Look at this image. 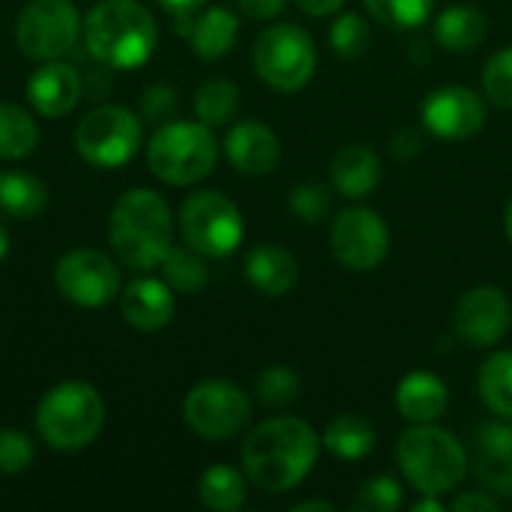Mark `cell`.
<instances>
[{
  "label": "cell",
  "instance_id": "obj_2",
  "mask_svg": "<svg viewBox=\"0 0 512 512\" xmlns=\"http://www.w3.org/2000/svg\"><path fill=\"white\" fill-rule=\"evenodd\" d=\"M108 243L120 264L153 270L174 246V219L168 201L153 189H129L111 210Z\"/></svg>",
  "mask_w": 512,
  "mask_h": 512
},
{
  "label": "cell",
  "instance_id": "obj_11",
  "mask_svg": "<svg viewBox=\"0 0 512 512\" xmlns=\"http://www.w3.org/2000/svg\"><path fill=\"white\" fill-rule=\"evenodd\" d=\"M81 36V18L72 0H33L15 21V42L30 60H57Z\"/></svg>",
  "mask_w": 512,
  "mask_h": 512
},
{
  "label": "cell",
  "instance_id": "obj_39",
  "mask_svg": "<svg viewBox=\"0 0 512 512\" xmlns=\"http://www.w3.org/2000/svg\"><path fill=\"white\" fill-rule=\"evenodd\" d=\"M177 105H180V96L171 84H153L141 96V114L153 123H168L177 114Z\"/></svg>",
  "mask_w": 512,
  "mask_h": 512
},
{
  "label": "cell",
  "instance_id": "obj_12",
  "mask_svg": "<svg viewBox=\"0 0 512 512\" xmlns=\"http://www.w3.org/2000/svg\"><path fill=\"white\" fill-rule=\"evenodd\" d=\"M57 291L84 309H99L111 303L120 291V273L117 264L96 249H75L66 252L54 267Z\"/></svg>",
  "mask_w": 512,
  "mask_h": 512
},
{
  "label": "cell",
  "instance_id": "obj_46",
  "mask_svg": "<svg viewBox=\"0 0 512 512\" xmlns=\"http://www.w3.org/2000/svg\"><path fill=\"white\" fill-rule=\"evenodd\" d=\"M414 512H444V504L438 501V495H423V498L414 504Z\"/></svg>",
  "mask_w": 512,
  "mask_h": 512
},
{
  "label": "cell",
  "instance_id": "obj_43",
  "mask_svg": "<svg viewBox=\"0 0 512 512\" xmlns=\"http://www.w3.org/2000/svg\"><path fill=\"white\" fill-rule=\"evenodd\" d=\"M342 3L345 0H297V6L306 12V15H333V12H339L342 9Z\"/></svg>",
  "mask_w": 512,
  "mask_h": 512
},
{
  "label": "cell",
  "instance_id": "obj_27",
  "mask_svg": "<svg viewBox=\"0 0 512 512\" xmlns=\"http://www.w3.org/2000/svg\"><path fill=\"white\" fill-rule=\"evenodd\" d=\"M198 498L207 510L234 512L246 504V480L231 465H213L201 474Z\"/></svg>",
  "mask_w": 512,
  "mask_h": 512
},
{
  "label": "cell",
  "instance_id": "obj_25",
  "mask_svg": "<svg viewBox=\"0 0 512 512\" xmlns=\"http://www.w3.org/2000/svg\"><path fill=\"white\" fill-rule=\"evenodd\" d=\"M336 459L345 462H360L375 450V429L366 417L360 414H339L336 420H330V426L324 429V441H321Z\"/></svg>",
  "mask_w": 512,
  "mask_h": 512
},
{
  "label": "cell",
  "instance_id": "obj_17",
  "mask_svg": "<svg viewBox=\"0 0 512 512\" xmlns=\"http://www.w3.org/2000/svg\"><path fill=\"white\" fill-rule=\"evenodd\" d=\"M279 153L282 147H279L276 132L261 120H243L234 129H228L225 156L246 177L270 174L279 165Z\"/></svg>",
  "mask_w": 512,
  "mask_h": 512
},
{
  "label": "cell",
  "instance_id": "obj_42",
  "mask_svg": "<svg viewBox=\"0 0 512 512\" xmlns=\"http://www.w3.org/2000/svg\"><path fill=\"white\" fill-rule=\"evenodd\" d=\"M237 6L249 15V18H276L285 9V0H237Z\"/></svg>",
  "mask_w": 512,
  "mask_h": 512
},
{
  "label": "cell",
  "instance_id": "obj_20",
  "mask_svg": "<svg viewBox=\"0 0 512 512\" xmlns=\"http://www.w3.org/2000/svg\"><path fill=\"white\" fill-rule=\"evenodd\" d=\"M477 477L495 495L512 498V426L492 423L477 435Z\"/></svg>",
  "mask_w": 512,
  "mask_h": 512
},
{
  "label": "cell",
  "instance_id": "obj_22",
  "mask_svg": "<svg viewBox=\"0 0 512 512\" xmlns=\"http://www.w3.org/2000/svg\"><path fill=\"white\" fill-rule=\"evenodd\" d=\"M330 177H333L336 192H342L348 198H363V195L375 192L381 183V159L366 144L342 147L330 165Z\"/></svg>",
  "mask_w": 512,
  "mask_h": 512
},
{
  "label": "cell",
  "instance_id": "obj_36",
  "mask_svg": "<svg viewBox=\"0 0 512 512\" xmlns=\"http://www.w3.org/2000/svg\"><path fill=\"white\" fill-rule=\"evenodd\" d=\"M483 90L492 105L512 108V45L501 48L495 57H489L483 69Z\"/></svg>",
  "mask_w": 512,
  "mask_h": 512
},
{
  "label": "cell",
  "instance_id": "obj_1",
  "mask_svg": "<svg viewBox=\"0 0 512 512\" xmlns=\"http://www.w3.org/2000/svg\"><path fill=\"white\" fill-rule=\"evenodd\" d=\"M321 438L297 417H276L255 426L243 444V471L267 495L297 489L318 462Z\"/></svg>",
  "mask_w": 512,
  "mask_h": 512
},
{
  "label": "cell",
  "instance_id": "obj_33",
  "mask_svg": "<svg viewBox=\"0 0 512 512\" xmlns=\"http://www.w3.org/2000/svg\"><path fill=\"white\" fill-rule=\"evenodd\" d=\"M303 390V381L294 369L288 366H267L258 381H255V393L264 405L279 408V405H291Z\"/></svg>",
  "mask_w": 512,
  "mask_h": 512
},
{
  "label": "cell",
  "instance_id": "obj_41",
  "mask_svg": "<svg viewBox=\"0 0 512 512\" xmlns=\"http://www.w3.org/2000/svg\"><path fill=\"white\" fill-rule=\"evenodd\" d=\"M456 512H498L501 504L489 495V492H468V495H459L453 498L450 504Z\"/></svg>",
  "mask_w": 512,
  "mask_h": 512
},
{
  "label": "cell",
  "instance_id": "obj_5",
  "mask_svg": "<svg viewBox=\"0 0 512 512\" xmlns=\"http://www.w3.org/2000/svg\"><path fill=\"white\" fill-rule=\"evenodd\" d=\"M105 426V402L93 384L63 381L51 387L36 408V429L48 447L75 453L90 447Z\"/></svg>",
  "mask_w": 512,
  "mask_h": 512
},
{
  "label": "cell",
  "instance_id": "obj_32",
  "mask_svg": "<svg viewBox=\"0 0 512 512\" xmlns=\"http://www.w3.org/2000/svg\"><path fill=\"white\" fill-rule=\"evenodd\" d=\"M375 21L393 30H417L432 18L435 0H366Z\"/></svg>",
  "mask_w": 512,
  "mask_h": 512
},
{
  "label": "cell",
  "instance_id": "obj_24",
  "mask_svg": "<svg viewBox=\"0 0 512 512\" xmlns=\"http://www.w3.org/2000/svg\"><path fill=\"white\" fill-rule=\"evenodd\" d=\"M237 30H240L237 15L225 6H213L192 21L189 42L201 60H219L222 54H228L234 48Z\"/></svg>",
  "mask_w": 512,
  "mask_h": 512
},
{
  "label": "cell",
  "instance_id": "obj_48",
  "mask_svg": "<svg viewBox=\"0 0 512 512\" xmlns=\"http://www.w3.org/2000/svg\"><path fill=\"white\" fill-rule=\"evenodd\" d=\"M504 231H507V240L512 243V198L510 204H507V210H504Z\"/></svg>",
  "mask_w": 512,
  "mask_h": 512
},
{
  "label": "cell",
  "instance_id": "obj_7",
  "mask_svg": "<svg viewBox=\"0 0 512 512\" xmlns=\"http://www.w3.org/2000/svg\"><path fill=\"white\" fill-rule=\"evenodd\" d=\"M255 72L264 84L282 93L303 90L315 75V42L297 24H273L255 39Z\"/></svg>",
  "mask_w": 512,
  "mask_h": 512
},
{
  "label": "cell",
  "instance_id": "obj_9",
  "mask_svg": "<svg viewBox=\"0 0 512 512\" xmlns=\"http://www.w3.org/2000/svg\"><path fill=\"white\" fill-rule=\"evenodd\" d=\"M75 147L96 168H120L141 147V120L123 105L90 108L75 129Z\"/></svg>",
  "mask_w": 512,
  "mask_h": 512
},
{
  "label": "cell",
  "instance_id": "obj_16",
  "mask_svg": "<svg viewBox=\"0 0 512 512\" xmlns=\"http://www.w3.org/2000/svg\"><path fill=\"white\" fill-rule=\"evenodd\" d=\"M81 93H84V81L78 69L63 60H45L27 81V99L45 117L69 114L78 105Z\"/></svg>",
  "mask_w": 512,
  "mask_h": 512
},
{
  "label": "cell",
  "instance_id": "obj_28",
  "mask_svg": "<svg viewBox=\"0 0 512 512\" xmlns=\"http://www.w3.org/2000/svg\"><path fill=\"white\" fill-rule=\"evenodd\" d=\"M39 129L33 117L15 105L0 99V159H24L36 150Z\"/></svg>",
  "mask_w": 512,
  "mask_h": 512
},
{
  "label": "cell",
  "instance_id": "obj_10",
  "mask_svg": "<svg viewBox=\"0 0 512 512\" xmlns=\"http://www.w3.org/2000/svg\"><path fill=\"white\" fill-rule=\"evenodd\" d=\"M252 417L249 396L222 378H210L195 384L183 399L186 426L204 441H231L237 438Z\"/></svg>",
  "mask_w": 512,
  "mask_h": 512
},
{
  "label": "cell",
  "instance_id": "obj_3",
  "mask_svg": "<svg viewBox=\"0 0 512 512\" xmlns=\"http://www.w3.org/2000/svg\"><path fill=\"white\" fill-rule=\"evenodd\" d=\"M81 36L93 60L111 69H138L159 45L156 18L138 0H99L87 12Z\"/></svg>",
  "mask_w": 512,
  "mask_h": 512
},
{
  "label": "cell",
  "instance_id": "obj_6",
  "mask_svg": "<svg viewBox=\"0 0 512 512\" xmlns=\"http://www.w3.org/2000/svg\"><path fill=\"white\" fill-rule=\"evenodd\" d=\"M219 159V144L207 123L168 120L147 144L150 171L171 186H192L204 180Z\"/></svg>",
  "mask_w": 512,
  "mask_h": 512
},
{
  "label": "cell",
  "instance_id": "obj_13",
  "mask_svg": "<svg viewBox=\"0 0 512 512\" xmlns=\"http://www.w3.org/2000/svg\"><path fill=\"white\" fill-rule=\"evenodd\" d=\"M330 249L348 270H375L390 252V231L369 207H345L330 231Z\"/></svg>",
  "mask_w": 512,
  "mask_h": 512
},
{
  "label": "cell",
  "instance_id": "obj_31",
  "mask_svg": "<svg viewBox=\"0 0 512 512\" xmlns=\"http://www.w3.org/2000/svg\"><path fill=\"white\" fill-rule=\"evenodd\" d=\"M159 267H162V279L171 285V291L192 294V291H201L204 282H207L204 255L195 252L192 246H183V249L171 246V252L165 255V261Z\"/></svg>",
  "mask_w": 512,
  "mask_h": 512
},
{
  "label": "cell",
  "instance_id": "obj_14",
  "mask_svg": "<svg viewBox=\"0 0 512 512\" xmlns=\"http://www.w3.org/2000/svg\"><path fill=\"white\" fill-rule=\"evenodd\" d=\"M423 126L444 141H468L486 126V102L471 87L447 84L426 99Z\"/></svg>",
  "mask_w": 512,
  "mask_h": 512
},
{
  "label": "cell",
  "instance_id": "obj_19",
  "mask_svg": "<svg viewBox=\"0 0 512 512\" xmlns=\"http://www.w3.org/2000/svg\"><path fill=\"white\" fill-rule=\"evenodd\" d=\"M246 279L267 297H285L300 279V264L285 246L261 243L246 255Z\"/></svg>",
  "mask_w": 512,
  "mask_h": 512
},
{
  "label": "cell",
  "instance_id": "obj_44",
  "mask_svg": "<svg viewBox=\"0 0 512 512\" xmlns=\"http://www.w3.org/2000/svg\"><path fill=\"white\" fill-rule=\"evenodd\" d=\"M174 18H180V15H195L207 0H159Z\"/></svg>",
  "mask_w": 512,
  "mask_h": 512
},
{
  "label": "cell",
  "instance_id": "obj_34",
  "mask_svg": "<svg viewBox=\"0 0 512 512\" xmlns=\"http://www.w3.org/2000/svg\"><path fill=\"white\" fill-rule=\"evenodd\" d=\"M330 45L345 57V60H360L366 54V48L372 45L369 27L357 12H345L336 18L333 30H330Z\"/></svg>",
  "mask_w": 512,
  "mask_h": 512
},
{
  "label": "cell",
  "instance_id": "obj_30",
  "mask_svg": "<svg viewBox=\"0 0 512 512\" xmlns=\"http://www.w3.org/2000/svg\"><path fill=\"white\" fill-rule=\"evenodd\" d=\"M237 108H240V90L225 78H213V81L201 84L195 93V114L207 126L228 123L237 114Z\"/></svg>",
  "mask_w": 512,
  "mask_h": 512
},
{
  "label": "cell",
  "instance_id": "obj_38",
  "mask_svg": "<svg viewBox=\"0 0 512 512\" xmlns=\"http://www.w3.org/2000/svg\"><path fill=\"white\" fill-rule=\"evenodd\" d=\"M288 207H291V213H294L297 219L315 225V222H321V219L327 216V210H330V192H327L324 186H318V183H300V186L291 189Z\"/></svg>",
  "mask_w": 512,
  "mask_h": 512
},
{
  "label": "cell",
  "instance_id": "obj_18",
  "mask_svg": "<svg viewBox=\"0 0 512 512\" xmlns=\"http://www.w3.org/2000/svg\"><path fill=\"white\" fill-rule=\"evenodd\" d=\"M120 312L129 327L141 333H156L174 318V294L165 279H135L120 297Z\"/></svg>",
  "mask_w": 512,
  "mask_h": 512
},
{
  "label": "cell",
  "instance_id": "obj_26",
  "mask_svg": "<svg viewBox=\"0 0 512 512\" xmlns=\"http://www.w3.org/2000/svg\"><path fill=\"white\" fill-rule=\"evenodd\" d=\"M48 207V189L30 171L0 174V210L15 219H33Z\"/></svg>",
  "mask_w": 512,
  "mask_h": 512
},
{
  "label": "cell",
  "instance_id": "obj_8",
  "mask_svg": "<svg viewBox=\"0 0 512 512\" xmlns=\"http://www.w3.org/2000/svg\"><path fill=\"white\" fill-rule=\"evenodd\" d=\"M180 237L207 258H225L243 243V216L222 192H195L180 207Z\"/></svg>",
  "mask_w": 512,
  "mask_h": 512
},
{
  "label": "cell",
  "instance_id": "obj_37",
  "mask_svg": "<svg viewBox=\"0 0 512 512\" xmlns=\"http://www.w3.org/2000/svg\"><path fill=\"white\" fill-rule=\"evenodd\" d=\"M33 441L18 429H0V474H24L33 465Z\"/></svg>",
  "mask_w": 512,
  "mask_h": 512
},
{
  "label": "cell",
  "instance_id": "obj_29",
  "mask_svg": "<svg viewBox=\"0 0 512 512\" xmlns=\"http://www.w3.org/2000/svg\"><path fill=\"white\" fill-rule=\"evenodd\" d=\"M480 399L498 417L512 420V351H495L480 369Z\"/></svg>",
  "mask_w": 512,
  "mask_h": 512
},
{
  "label": "cell",
  "instance_id": "obj_35",
  "mask_svg": "<svg viewBox=\"0 0 512 512\" xmlns=\"http://www.w3.org/2000/svg\"><path fill=\"white\" fill-rule=\"evenodd\" d=\"M351 507L357 512H396L402 507V486L393 477H375L360 486Z\"/></svg>",
  "mask_w": 512,
  "mask_h": 512
},
{
  "label": "cell",
  "instance_id": "obj_40",
  "mask_svg": "<svg viewBox=\"0 0 512 512\" xmlns=\"http://www.w3.org/2000/svg\"><path fill=\"white\" fill-rule=\"evenodd\" d=\"M423 144H426L423 135H420L417 129H411V126L399 129V132L393 135V141H390V147H393V153H396L399 159H414V156H420Z\"/></svg>",
  "mask_w": 512,
  "mask_h": 512
},
{
  "label": "cell",
  "instance_id": "obj_15",
  "mask_svg": "<svg viewBox=\"0 0 512 512\" xmlns=\"http://www.w3.org/2000/svg\"><path fill=\"white\" fill-rule=\"evenodd\" d=\"M512 327L510 297L495 285L471 288L456 306V333L471 348L498 345Z\"/></svg>",
  "mask_w": 512,
  "mask_h": 512
},
{
  "label": "cell",
  "instance_id": "obj_23",
  "mask_svg": "<svg viewBox=\"0 0 512 512\" xmlns=\"http://www.w3.org/2000/svg\"><path fill=\"white\" fill-rule=\"evenodd\" d=\"M486 33H489V18L483 15V9L471 3L447 6L435 18V39L447 51H474L486 39Z\"/></svg>",
  "mask_w": 512,
  "mask_h": 512
},
{
  "label": "cell",
  "instance_id": "obj_47",
  "mask_svg": "<svg viewBox=\"0 0 512 512\" xmlns=\"http://www.w3.org/2000/svg\"><path fill=\"white\" fill-rule=\"evenodd\" d=\"M9 255V234H6V228L0 225V261Z\"/></svg>",
  "mask_w": 512,
  "mask_h": 512
},
{
  "label": "cell",
  "instance_id": "obj_4",
  "mask_svg": "<svg viewBox=\"0 0 512 512\" xmlns=\"http://www.w3.org/2000/svg\"><path fill=\"white\" fill-rule=\"evenodd\" d=\"M396 462L405 480L420 495H444L453 492L468 474L465 447L453 432L438 429L432 423H417L396 444Z\"/></svg>",
  "mask_w": 512,
  "mask_h": 512
},
{
  "label": "cell",
  "instance_id": "obj_21",
  "mask_svg": "<svg viewBox=\"0 0 512 512\" xmlns=\"http://www.w3.org/2000/svg\"><path fill=\"white\" fill-rule=\"evenodd\" d=\"M447 384L432 372H411L396 390V408L411 423H435L447 411Z\"/></svg>",
  "mask_w": 512,
  "mask_h": 512
},
{
  "label": "cell",
  "instance_id": "obj_45",
  "mask_svg": "<svg viewBox=\"0 0 512 512\" xmlns=\"http://www.w3.org/2000/svg\"><path fill=\"white\" fill-rule=\"evenodd\" d=\"M291 510L294 512H309V510L336 512V504H330V501H300V504H294Z\"/></svg>",
  "mask_w": 512,
  "mask_h": 512
}]
</instances>
